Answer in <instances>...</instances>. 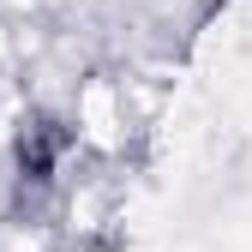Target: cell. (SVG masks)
<instances>
[{
	"label": "cell",
	"mask_w": 252,
	"mask_h": 252,
	"mask_svg": "<svg viewBox=\"0 0 252 252\" xmlns=\"http://www.w3.org/2000/svg\"><path fill=\"white\" fill-rule=\"evenodd\" d=\"M60 150H66V132H60L54 120H24V138H18V174L30 186H42L60 162Z\"/></svg>",
	"instance_id": "obj_1"
}]
</instances>
